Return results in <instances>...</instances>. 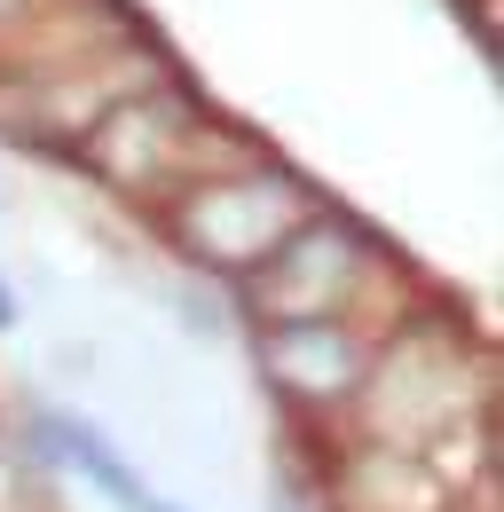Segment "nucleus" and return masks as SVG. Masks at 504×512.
Segmentation results:
<instances>
[{"label":"nucleus","mask_w":504,"mask_h":512,"mask_svg":"<svg viewBox=\"0 0 504 512\" xmlns=\"http://www.w3.org/2000/svg\"><path fill=\"white\" fill-rule=\"evenodd\" d=\"M489 355L449 331V323H402L378 331V355L363 371V394L347 410V442L410 449V457H449V449L481 442L497 426V394H489Z\"/></svg>","instance_id":"f257e3e1"},{"label":"nucleus","mask_w":504,"mask_h":512,"mask_svg":"<svg viewBox=\"0 0 504 512\" xmlns=\"http://www.w3.org/2000/svg\"><path fill=\"white\" fill-rule=\"evenodd\" d=\"M315 213L308 182H292L284 166H205L197 182L166 197V229L205 276H237L245 284L260 260L276 253L300 221Z\"/></svg>","instance_id":"f03ea898"},{"label":"nucleus","mask_w":504,"mask_h":512,"mask_svg":"<svg viewBox=\"0 0 504 512\" xmlns=\"http://www.w3.org/2000/svg\"><path fill=\"white\" fill-rule=\"evenodd\" d=\"M378 284V253L371 237L355 229V221H339V213H323L315 205L308 221L276 245V253L260 260L245 276V300L260 323H300V316H363V300H371ZM371 323V316H363Z\"/></svg>","instance_id":"7ed1b4c3"},{"label":"nucleus","mask_w":504,"mask_h":512,"mask_svg":"<svg viewBox=\"0 0 504 512\" xmlns=\"http://www.w3.org/2000/svg\"><path fill=\"white\" fill-rule=\"evenodd\" d=\"M371 355H378V323H363V316L260 323V379H268V394H276L308 434H339V426H347Z\"/></svg>","instance_id":"20e7f679"},{"label":"nucleus","mask_w":504,"mask_h":512,"mask_svg":"<svg viewBox=\"0 0 504 512\" xmlns=\"http://www.w3.org/2000/svg\"><path fill=\"white\" fill-rule=\"evenodd\" d=\"M24 449L40 457V465H56L71 473L79 489H95L111 512H189L182 497H166L150 473H142V457H126L119 434H103L87 410H71V402H32L24 410Z\"/></svg>","instance_id":"39448f33"},{"label":"nucleus","mask_w":504,"mask_h":512,"mask_svg":"<svg viewBox=\"0 0 504 512\" xmlns=\"http://www.w3.org/2000/svg\"><path fill=\"white\" fill-rule=\"evenodd\" d=\"M260 512H331V489H323V473L276 457L268 465V489H260Z\"/></svg>","instance_id":"423d86ee"},{"label":"nucleus","mask_w":504,"mask_h":512,"mask_svg":"<svg viewBox=\"0 0 504 512\" xmlns=\"http://www.w3.org/2000/svg\"><path fill=\"white\" fill-rule=\"evenodd\" d=\"M16 316H24L16 308V284H0V331H16Z\"/></svg>","instance_id":"0eeeda50"}]
</instances>
